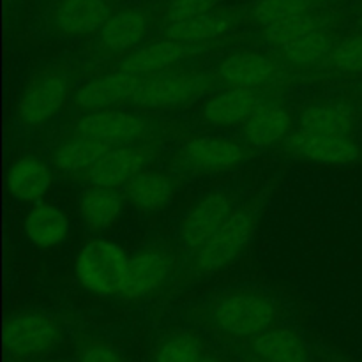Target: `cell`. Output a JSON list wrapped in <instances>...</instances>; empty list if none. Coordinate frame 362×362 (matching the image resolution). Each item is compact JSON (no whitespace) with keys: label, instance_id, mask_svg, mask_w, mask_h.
<instances>
[{"label":"cell","instance_id":"11","mask_svg":"<svg viewBox=\"0 0 362 362\" xmlns=\"http://www.w3.org/2000/svg\"><path fill=\"white\" fill-rule=\"evenodd\" d=\"M151 156L152 148L147 145H113L85 175L92 186L119 189L144 172Z\"/></svg>","mask_w":362,"mask_h":362},{"label":"cell","instance_id":"30","mask_svg":"<svg viewBox=\"0 0 362 362\" xmlns=\"http://www.w3.org/2000/svg\"><path fill=\"white\" fill-rule=\"evenodd\" d=\"M310 9L311 4L306 0H258L253 14L262 28H269L308 14Z\"/></svg>","mask_w":362,"mask_h":362},{"label":"cell","instance_id":"27","mask_svg":"<svg viewBox=\"0 0 362 362\" xmlns=\"http://www.w3.org/2000/svg\"><path fill=\"white\" fill-rule=\"evenodd\" d=\"M303 129L350 136L357 122L354 106L346 103H317L308 106L299 119Z\"/></svg>","mask_w":362,"mask_h":362},{"label":"cell","instance_id":"34","mask_svg":"<svg viewBox=\"0 0 362 362\" xmlns=\"http://www.w3.org/2000/svg\"><path fill=\"white\" fill-rule=\"evenodd\" d=\"M80 362H126V359L113 346L94 339L81 345Z\"/></svg>","mask_w":362,"mask_h":362},{"label":"cell","instance_id":"33","mask_svg":"<svg viewBox=\"0 0 362 362\" xmlns=\"http://www.w3.org/2000/svg\"><path fill=\"white\" fill-rule=\"evenodd\" d=\"M221 0H172L166 9V21L175 23V21L189 20V18L200 16V14L211 13L218 7Z\"/></svg>","mask_w":362,"mask_h":362},{"label":"cell","instance_id":"10","mask_svg":"<svg viewBox=\"0 0 362 362\" xmlns=\"http://www.w3.org/2000/svg\"><path fill=\"white\" fill-rule=\"evenodd\" d=\"M247 148L235 140L223 136H200L187 141L179 152L182 166L198 173H219L240 166Z\"/></svg>","mask_w":362,"mask_h":362},{"label":"cell","instance_id":"32","mask_svg":"<svg viewBox=\"0 0 362 362\" xmlns=\"http://www.w3.org/2000/svg\"><path fill=\"white\" fill-rule=\"evenodd\" d=\"M331 64L346 74H362V32L339 41L331 53Z\"/></svg>","mask_w":362,"mask_h":362},{"label":"cell","instance_id":"31","mask_svg":"<svg viewBox=\"0 0 362 362\" xmlns=\"http://www.w3.org/2000/svg\"><path fill=\"white\" fill-rule=\"evenodd\" d=\"M318 27H320V23H318L317 18H315L311 13H308L299 18H293V20L286 21V23L264 28V35L269 42H272L274 46L281 48V46L303 37V35H306L308 32L315 30V28Z\"/></svg>","mask_w":362,"mask_h":362},{"label":"cell","instance_id":"28","mask_svg":"<svg viewBox=\"0 0 362 362\" xmlns=\"http://www.w3.org/2000/svg\"><path fill=\"white\" fill-rule=\"evenodd\" d=\"M334 46V37H332L331 32L318 27L315 28V30L308 32L303 37L281 46L279 52H281L283 57H285L290 64H293V66L310 67L317 66L322 60L331 57Z\"/></svg>","mask_w":362,"mask_h":362},{"label":"cell","instance_id":"36","mask_svg":"<svg viewBox=\"0 0 362 362\" xmlns=\"http://www.w3.org/2000/svg\"><path fill=\"white\" fill-rule=\"evenodd\" d=\"M23 362H60V361H32V359H28V361H23Z\"/></svg>","mask_w":362,"mask_h":362},{"label":"cell","instance_id":"16","mask_svg":"<svg viewBox=\"0 0 362 362\" xmlns=\"http://www.w3.org/2000/svg\"><path fill=\"white\" fill-rule=\"evenodd\" d=\"M148 20L144 11L126 7L110 14L98 32V48L105 53H129L145 37Z\"/></svg>","mask_w":362,"mask_h":362},{"label":"cell","instance_id":"14","mask_svg":"<svg viewBox=\"0 0 362 362\" xmlns=\"http://www.w3.org/2000/svg\"><path fill=\"white\" fill-rule=\"evenodd\" d=\"M112 14L108 0H59L52 13L55 32L66 37L98 34Z\"/></svg>","mask_w":362,"mask_h":362},{"label":"cell","instance_id":"35","mask_svg":"<svg viewBox=\"0 0 362 362\" xmlns=\"http://www.w3.org/2000/svg\"><path fill=\"white\" fill-rule=\"evenodd\" d=\"M200 362H223V361L218 359V357H214V356H204L200 359Z\"/></svg>","mask_w":362,"mask_h":362},{"label":"cell","instance_id":"17","mask_svg":"<svg viewBox=\"0 0 362 362\" xmlns=\"http://www.w3.org/2000/svg\"><path fill=\"white\" fill-rule=\"evenodd\" d=\"M258 105L260 99L253 88L230 87L212 95L202 108V115L216 127L244 126Z\"/></svg>","mask_w":362,"mask_h":362},{"label":"cell","instance_id":"2","mask_svg":"<svg viewBox=\"0 0 362 362\" xmlns=\"http://www.w3.org/2000/svg\"><path fill=\"white\" fill-rule=\"evenodd\" d=\"M129 257L119 244L98 239L85 244L74 262L78 283L94 296H119Z\"/></svg>","mask_w":362,"mask_h":362},{"label":"cell","instance_id":"3","mask_svg":"<svg viewBox=\"0 0 362 362\" xmlns=\"http://www.w3.org/2000/svg\"><path fill=\"white\" fill-rule=\"evenodd\" d=\"M209 73H158L141 76L131 103L148 110H173L189 105L212 87Z\"/></svg>","mask_w":362,"mask_h":362},{"label":"cell","instance_id":"26","mask_svg":"<svg viewBox=\"0 0 362 362\" xmlns=\"http://www.w3.org/2000/svg\"><path fill=\"white\" fill-rule=\"evenodd\" d=\"M233 27H235V18L232 14L219 13L214 9L211 13L189 18V20L168 23L165 28V37L200 45V42L211 41V39L226 34Z\"/></svg>","mask_w":362,"mask_h":362},{"label":"cell","instance_id":"22","mask_svg":"<svg viewBox=\"0 0 362 362\" xmlns=\"http://www.w3.org/2000/svg\"><path fill=\"white\" fill-rule=\"evenodd\" d=\"M124 200L119 189L92 186L81 193L78 202V214L92 232H105L119 221L122 214Z\"/></svg>","mask_w":362,"mask_h":362},{"label":"cell","instance_id":"23","mask_svg":"<svg viewBox=\"0 0 362 362\" xmlns=\"http://www.w3.org/2000/svg\"><path fill=\"white\" fill-rule=\"evenodd\" d=\"M175 180L165 172L144 170L126 186L127 200L140 212H158L175 197Z\"/></svg>","mask_w":362,"mask_h":362},{"label":"cell","instance_id":"7","mask_svg":"<svg viewBox=\"0 0 362 362\" xmlns=\"http://www.w3.org/2000/svg\"><path fill=\"white\" fill-rule=\"evenodd\" d=\"M69 99L67 78L59 73H45L30 81L21 94L16 115L23 126L39 127L66 106Z\"/></svg>","mask_w":362,"mask_h":362},{"label":"cell","instance_id":"13","mask_svg":"<svg viewBox=\"0 0 362 362\" xmlns=\"http://www.w3.org/2000/svg\"><path fill=\"white\" fill-rule=\"evenodd\" d=\"M170 258L159 250H144L129 257L120 297L129 300L144 299L158 292L170 276Z\"/></svg>","mask_w":362,"mask_h":362},{"label":"cell","instance_id":"37","mask_svg":"<svg viewBox=\"0 0 362 362\" xmlns=\"http://www.w3.org/2000/svg\"><path fill=\"white\" fill-rule=\"evenodd\" d=\"M306 2H310V4H318V2H325V0H306Z\"/></svg>","mask_w":362,"mask_h":362},{"label":"cell","instance_id":"25","mask_svg":"<svg viewBox=\"0 0 362 362\" xmlns=\"http://www.w3.org/2000/svg\"><path fill=\"white\" fill-rule=\"evenodd\" d=\"M255 357L267 362H313L303 339L285 327H271L253 338Z\"/></svg>","mask_w":362,"mask_h":362},{"label":"cell","instance_id":"24","mask_svg":"<svg viewBox=\"0 0 362 362\" xmlns=\"http://www.w3.org/2000/svg\"><path fill=\"white\" fill-rule=\"evenodd\" d=\"M113 145L101 140L74 134L53 151L52 161L59 172L74 175V173H87Z\"/></svg>","mask_w":362,"mask_h":362},{"label":"cell","instance_id":"29","mask_svg":"<svg viewBox=\"0 0 362 362\" xmlns=\"http://www.w3.org/2000/svg\"><path fill=\"white\" fill-rule=\"evenodd\" d=\"M204 357L202 339L193 332H175L168 336L154 352L152 362H200Z\"/></svg>","mask_w":362,"mask_h":362},{"label":"cell","instance_id":"18","mask_svg":"<svg viewBox=\"0 0 362 362\" xmlns=\"http://www.w3.org/2000/svg\"><path fill=\"white\" fill-rule=\"evenodd\" d=\"M290 127L292 117L285 106L276 101H260L244 124V138L251 147L267 148L286 140Z\"/></svg>","mask_w":362,"mask_h":362},{"label":"cell","instance_id":"6","mask_svg":"<svg viewBox=\"0 0 362 362\" xmlns=\"http://www.w3.org/2000/svg\"><path fill=\"white\" fill-rule=\"evenodd\" d=\"M286 151L297 159L317 163V165L346 166L361 159V147L350 136L325 134L303 129L290 133L285 140Z\"/></svg>","mask_w":362,"mask_h":362},{"label":"cell","instance_id":"12","mask_svg":"<svg viewBox=\"0 0 362 362\" xmlns=\"http://www.w3.org/2000/svg\"><path fill=\"white\" fill-rule=\"evenodd\" d=\"M200 49L202 48L198 45L165 37L163 41L134 48L133 52H129L120 60L119 69L136 74V76H151V74L165 73V71L172 69L177 64L200 53Z\"/></svg>","mask_w":362,"mask_h":362},{"label":"cell","instance_id":"20","mask_svg":"<svg viewBox=\"0 0 362 362\" xmlns=\"http://www.w3.org/2000/svg\"><path fill=\"white\" fill-rule=\"evenodd\" d=\"M69 219L62 209L48 202H37L25 216V235L41 250L60 246L69 235Z\"/></svg>","mask_w":362,"mask_h":362},{"label":"cell","instance_id":"5","mask_svg":"<svg viewBox=\"0 0 362 362\" xmlns=\"http://www.w3.org/2000/svg\"><path fill=\"white\" fill-rule=\"evenodd\" d=\"M257 230V216L247 209L233 211L221 230L194 253V271L214 274L228 267L251 243Z\"/></svg>","mask_w":362,"mask_h":362},{"label":"cell","instance_id":"8","mask_svg":"<svg viewBox=\"0 0 362 362\" xmlns=\"http://www.w3.org/2000/svg\"><path fill=\"white\" fill-rule=\"evenodd\" d=\"M233 214V205L228 194L209 193L187 212L177 232L180 246L197 253L225 226Z\"/></svg>","mask_w":362,"mask_h":362},{"label":"cell","instance_id":"4","mask_svg":"<svg viewBox=\"0 0 362 362\" xmlns=\"http://www.w3.org/2000/svg\"><path fill=\"white\" fill-rule=\"evenodd\" d=\"M62 336L59 322L41 311H21L7 318L4 345L14 359L28 361L55 349Z\"/></svg>","mask_w":362,"mask_h":362},{"label":"cell","instance_id":"15","mask_svg":"<svg viewBox=\"0 0 362 362\" xmlns=\"http://www.w3.org/2000/svg\"><path fill=\"white\" fill-rule=\"evenodd\" d=\"M141 76L119 69L103 74L81 85L74 92V105L85 112L113 108L122 101H131Z\"/></svg>","mask_w":362,"mask_h":362},{"label":"cell","instance_id":"21","mask_svg":"<svg viewBox=\"0 0 362 362\" xmlns=\"http://www.w3.org/2000/svg\"><path fill=\"white\" fill-rule=\"evenodd\" d=\"M274 73V62L257 52L232 53L218 66V76L230 87L255 88L271 80Z\"/></svg>","mask_w":362,"mask_h":362},{"label":"cell","instance_id":"38","mask_svg":"<svg viewBox=\"0 0 362 362\" xmlns=\"http://www.w3.org/2000/svg\"><path fill=\"white\" fill-rule=\"evenodd\" d=\"M251 362H267V361H262V359H258V357H253V361Z\"/></svg>","mask_w":362,"mask_h":362},{"label":"cell","instance_id":"1","mask_svg":"<svg viewBox=\"0 0 362 362\" xmlns=\"http://www.w3.org/2000/svg\"><path fill=\"white\" fill-rule=\"evenodd\" d=\"M212 322L233 338H257L274 327L276 308L267 296L239 290L223 296L212 308Z\"/></svg>","mask_w":362,"mask_h":362},{"label":"cell","instance_id":"19","mask_svg":"<svg viewBox=\"0 0 362 362\" xmlns=\"http://www.w3.org/2000/svg\"><path fill=\"white\" fill-rule=\"evenodd\" d=\"M6 182L11 197L25 204H37L52 187L53 173L45 161L27 156L11 165Z\"/></svg>","mask_w":362,"mask_h":362},{"label":"cell","instance_id":"9","mask_svg":"<svg viewBox=\"0 0 362 362\" xmlns=\"http://www.w3.org/2000/svg\"><path fill=\"white\" fill-rule=\"evenodd\" d=\"M148 131V122L141 115L122 110L87 112L74 127V134L95 138L110 145H129L141 140Z\"/></svg>","mask_w":362,"mask_h":362}]
</instances>
